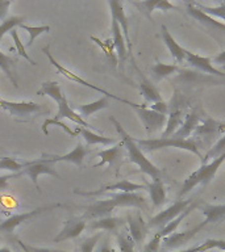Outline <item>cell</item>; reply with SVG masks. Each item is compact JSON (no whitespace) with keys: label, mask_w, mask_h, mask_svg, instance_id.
<instances>
[{"label":"cell","mask_w":225,"mask_h":252,"mask_svg":"<svg viewBox=\"0 0 225 252\" xmlns=\"http://www.w3.org/2000/svg\"><path fill=\"white\" fill-rule=\"evenodd\" d=\"M186 7H187V12L189 13V16H192L193 19L197 20L200 24L205 25L209 29H213L215 32H225V23H221L212 16L207 15L205 12L199 9L192 1H187Z\"/></svg>","instance_id":"20"},{"label":"cell","mask_w":225,"mask_h":252,"mask_svg":"<svg viewBox=\"0 0 225 252\" xmlns=\"http://www.w3.org/2000/svg\"><path fill=\"white\" fill-rule=\"evenodd\" d=\"M111 31H112V41H113L114 50H116V55H117L118 59V66H120V70L122 71L126 57H128V47H126V42L125 38H124V34H122L121 28L114 19H112Z\"/></svg>","instance_id":"18"},{"label":"cell","mask_w":225,"mask_h":252,"mask_svg":"<svg viewBox=\"0 0 225 252\" xmlns=\"http://www.w3.org/2000/svg\"><path fill=\"white\" fill-rule=\"evenodd\" d=\"M111 8V15H112V19H114L117 21V24L121 28L122 34H124V38H125L126 47L128 50L132 51V42H130V35H129V20L126 17L125 11H124V5H122L121 1H117V0H111L108 3Z\"/></svg>","instance_id":"17"},{"label":"cell","mask_w":225,"mask_h":252,"mask_svg":"<svg viewBox=\"0 0 225 252\" xmlns=\"http://www.w3.org/2000/svg\"><path fill=\"white\" fill-rule=\"evenodd\" d=\"M225 161V154H223L220 158H217L215 160L209 161L207 164H201L200 168L196 169L195 172L189 175L182 184V188L179 190L178 197L182 200V197H185L186 194H188L197 185H207L209 181L212 180V177L216 175L221 164Z\"/></svg>","instance_id":"5"},{"label":"cell","mask_w":225,"mask_h":252,"mask_svg":"<svg viewBox=\"0 0 225 252\" xmlns=\"http://www.w3.org/2000/svg\"><path fill=\"white\" fill-rule=\"evenodd\" d=\"M9 171V172H21L24 164L15 160L13 158H1L0 159V171Z\"/></svg>","instance_id":"42"},{"label":"cell","mask_w":225,"mask_h":252,"mask_svg":"<svg viewBox=\"0 0 225 252\" xmlns=\"http://www.w3.org/2000/svg\"><path fill=\"white\" fill-rule=\"evenodd\" d=\"M0 252H12V251L7 247H1V248H0Z\"/></svg>","instance_id":"52"},{"label":"cell","mask_w":225,"mask_h":252,"mask_svg":"<svg viewBox=\"0 0 225 252\" xmlns=\"http://www.w3.org/2000/svg\"><path fill=\"white\" fill-rule=\"evenodd\" d=\"M86 227L87 223L84 218L73 217V218H70V220L63 223L62 230L58 232V235L55 236L53 242L54 243H61V242H65V240L75 239V238H78L86 230Z\"/></svg>","instance_id":"15"},{"label":"cell","mask_w":225,"mask_h":252,"mask_svg":"<svg viewBox=\"0 0 225 252\" xmlns=\"http://www.w3.org/2000/svg\"><path fill=\"white\" fill-rule=\"evenodd\" d=\"M88 153H90V150L87 149L82 142H78L75 149L69 154H66V155H50V154L45 153L42 154L41 159L47 161V163H51V164H54L57 161H69V163H73V164L76 165L78 168H82L83 160H84V158L87 157Z\"/></svg>","instance_id":"13"},{"label":"cell","mask_w":225,"mask_h":252,"mask_svg":"<svg viewBox=\"0 0 225 252\" xmlns=\"http://www.w3.org/2000/svg\"><path fill=\"white\" fill-rule=\"evenodd\" d=\"M11 0H0V20L4 21L8 13V8L11 7Z\"/></svg>","instance_id":"49"},{"label":"cell","mask_w":225,"mask_h":252,"mask_svg":"<svg viewBox=\"0 0 225 252\" xmlns=\"http://www.w3.org/2000/svg\"><path fill=\"white\" fill-rule=\"evenodd\" d=\"M76 134L82 135L83 139L86 141L87 146H92V145H113L116 143V139L114 138L110 137H104V135H99V134H95L94 131L86 129V127H78L75 130Z\"/></svg>","instance_id":"29"},{"label":"cell","mask_w":225,"mask_h":252,"mask_svg":"<svg viewBox=\"0 0 225 252\" xmlns=\"http://www.w3.org/2000/svg\"><path fill=\"white\" fill-rule=\"evenodd\" d=\"M138 117L141 120L142 125L145 127L146 133L151 134L157 130L162 129L163 126H166V122H167V116L161 113H157L154 112L148 106H141L140 109H136Z\"/></svg>","instance_id":"14"},{"label":"cell","mask_w":225,"mask_h":252,"mask_svg":"<svg viewBox=\"0 0 225 252\" xmlns=\"http://www.w3.org/2000/svg\"><path fill=\"white\" fill-rule=\"evenodd\" d=\"M150 109L154 110V112H157V113L165 114V116H167V113H169V105H167L163 100H162V101L154 102L153 105H150Z\"/></svg>","instance_id":"47"},{"label":"cell","mask_w":225,"mask_h":252,"mask_svg":"<svg viewBox=\"0 0 225 252\" xmlns=\"http://www.w3.org/2000/svg\"><path fill=\"white\" fill-rule=\"evenodd\" d=\"M203 121L201 120V114L197 113V112H192V113H189L188 116H186V120L183 122V125L179 127L177 133L174 134V138H182V139H188V137H191L193 133H195V130L199 125H200V122Z\"/></svg>","instance_id":"25"},{"label":"cell","mask_w":225,"mask_h":252,"mask_svg":"<svg viewBox=\"0 0 225 252\" xmlns=\"http://www.w3.org/2000/svg\"><path fill=\"white\" fill-rule=\"evenodd\" d=\"M195 5H196L199 9H201L203 12H205L207 15L212 16L215 19H220L223 21H225V1H221L219 5L216 7H208V5H204V4L201 3H196V1H192Z\"/></svg>","instance_id":"38"},{"label":"cell","mask_w":225,"mask_h":252,"mask_svg":"<svg viewBox=\"0 0 225 252\" xmlns=\"http://www.w3.org/2000/svg\"><path fill=\"white\" fill-rule=\"evenodd\" d=\"M116 239H117L120 252H134V244L136 243L130 238L129 232H117Z\"/></svg>","instance_id":"40"},{"label":"cell","mask_w":225,"mask_h":252,"mask_svg":"<svg viewBox=\"0 0 225 252\" xmlns=\"http://www.w3.org/2000/svg\"><path fill=\"white\" fill-rule=\"evenodd\" d=\"M15 176L16 175H3V176H0V192H4V190L9 189V183H8V180Z\"/></svg>","instance_id":"50"},{"label":"cell","mask_w":225,"mask_h":252,"mask_svg":"<svg viewBox=\"0 0 225 252\" xmlns=\"http://www.w3.org/2000/svg\"><path fill=\"white\" fill-rule=\"evenodd\" d=\"M19 246L24 250V252H61V250H50V248H38L33 246H28L21 240H17Z\"/></svg>","instance_id":"46"},{"label":"cell","mask_w":225,"mask_h":252,"mask_svg":"<svg viewBox=\"0 0 225 252\" xmlns=\"http://www.w3.org/2000/svg\"><path fill=\"white\" fill-rule=\"evenodd\" d=\"M126 223H128V232H129L130 238L133 239L136 244L142 243L145 239L146 232H148V224L142 218L140 213L136 214H128L126 216Z\"/></svg>","instance_id":"21"},{"label":"cell","mask_w":225,"mask_h":252,"mask_svg":"<svg viewBox=\"0 0 225 252\" xmlns=\"http://www.w3.org/2000/svg\"><path fill=\"white\" fill-rule=\"evenodd\" d=\"M37 94L39 96H49L54 100L57 104H58V112L54 116V120L57 121H62L63 118H69L70 121L78 124L79 126H83V127H91L90 124L87 121H84V118L80 116L79 113H76L70 105H69V101H67L66 96L63 94V91L61 90V87L57 82H45L42 83V86L37 91Z\"/></svg>","instance_id":"3"},{"label":"cell","mask_w":225,"mask_h":252,"mask_svg":"<svg viewBox=\"0 0 225 252\" xmlns=\"http://www.w3.org/2000/svg\"><path fill=\"white\" fill-rule=\"evenodd\" d=\"M186 61L188 63L189 66H192L193 68L204 72V74L213 75V76H219V78L225 79V72L224 71H220L219 68L212 64V58H208V57H201V55H197L195 53H191V51H186Z\"/></svg>","instance_id":"16"},{"label":"cell","mask_w":225,"mask_h":252,"mask_svg":"<svg viewBox=\"0 0 225 252\" xmlns=\"http://www.w3.org/2000/svg\"><path fill=\"white\" fill-rule=\"evenodd\" d=\"M221 134L225 135V124L215 121L212 118H205L200 122V125L197 126L192 137L200 142L201 146H209Z\"/></svg>","instance_id":"9"},{"label":"cell","mask_w":225,"mask_h":252,"mask_svg":"<svg viewBox=\"0 0 225 252\" xmlns=\"http://www.w3.org/2000/svg\"><path fill=\"white\" fill-rule=\"evenodd\" d=\"M42 50H43V53H45V54L47 55V58H49V62H50L51 64H53V66H54L55 68H57V70H58L59 74H62L63 76H66L67 79H70V80H73V82H75V83H79V84H82V86L87 87V88H91V90L96 91V92H99V94H104L106 97L113 98V100H117V101H120V102H124V104L132 106V108H134V109H140L141 106H144V105H138V104H134V102H132V101H128V100H125V98L118 97V96H116V94H110L108 91L103 90V88H100V87H96V86H95V84H91V83H88V82H87V80L82 79V78H80V76H78V75H76V74H74L73 71L67 70L66 67H63L62 64H61V63H58V62H57V61H55L54 57L51 55L50 50H49V46H45L42 49Z\"/></svg>","instance_id":"6"},{"label":"cell","mask_w":225,"mask_h":252,"mask_svg":"<svg viewBox=\"0 0 225 252\" xmlns=\"http://www.w3.org/2000/svg\"><path fill=\"white\" fill-rule=\"evenodd\" d=\"M223 154H225V135H223L220 139H217V141L209 147L208 151H207L204 157H203L201 164H207L209 161L215 160L217 158H220Z\"/></svg>","instance_id":"35"},{"label":"cell","mask_w":225,"mask_h":252,"mask_svg":"<svg viewBox=\"0 0 225 252\" xmlns=\"http://www.w3.org/2000/svg\"><path fill=\"white\" fill-rule=\"evenodd\" d=\"M201 213L205 220L201 223L196 224L199 230H203L208 224H219L225 222V205H208L204 204L201 206Z\"/></svg>","instance_id":"19"},{"label":"cell","mask_w":225,"mask_h":252,"mask_svg":"<svg viewBox=\"0 0 225 252\" xmlns=\"http://www.w3.org/2000/svg\"><path fill=\"white\" fill-rule=\"evenodd\" d=\"M136 143L142 151L154 153L162 149H181L195 154L200 160H203V155L200 154L201 143L195 138L182 139V138H157V139H136Z\"/></svg>","instance_id":"4"},{"label":"cell","mask_w":225,"mask_h":252,"mask_svg":"<svg viewBox=\"0 0 225 252\" xmlns=\"http://www.w3.org/2000/svg\"><path fill=\"white\" fill-rule=\"evenodd\" d=\"M0 108L8 110L13 117L19 118L21 121H27L31 116H37V114L50 113L49 108L45 105H39L32 101H8V100H1L0 98Z\"/></svg>","instance_id":"7"},{"label":"cell","mask_w":225,"mask_h":252,"mask_svg":"<svg viewBox=\"0 0 225 252\" xmlns=\"http://www.w3.org/2000/svg\"><path fill=\"white\" fill-rule=\"evenodd\" d=\"M213 248H217V250H223L225 251V240L224 239H208L203 242L199 246H195V247L186 248V250H182V251L177 252H205L208 250H213Z\"/></svg>","instance_id":"36"},{"label":"cell","mask_w":225,"mask_h":252,"mask_svg":"<svg viewBox=\"0 0 225 252\" xmlns=\"http://www.w3.org/2000/svg\"><path fill=\"white\" fill-rule=\"evenodd\" d=\"M98 252H114L113 251V248H111L110 246H108V244L107 243H104L102 246V247L99 248V251Z\"/></svg>","instance_id":"51"},{"label":"cell","mask_w":225,"mask_h":252,"mask_svg":"<svg viewBox=\"0 0 225 252\" xmlns=\"http://www.w3.org/2000/svg\"><path fill=\"white\" fill-rule=\"evenodd\" d=\"M61 252H66V251H62V250H61Z\"/></svg>","instance_id":"53"},{"label":"cell","mask_w":225,"mask_h":252,"mask_svg":"<svg viewBox=\"0 0 225 252\" xmlns=\"http://www.w3.org/2000/svg\"><path fill=\"white\" fill-rule=\"evenodd\" d=\"M19 175H28L29 179L33 181V184L36 185V188L38 192H41L38 185V176L39 175H50V176L55 177V179H61L59 173L55 171L54 164L47 163V161L42 160V159H37L33 161H27L24 163V169Z\"/></svg>","instance_id":"10"},{"label":"cell","mask_w":225,"mask_h":252,"mask_svg":"<svg viewBox=\"0 0 225 252\" xmlns=\"http://www.w3.org/2000/svg\"><path fill=\"white\" fill-rule=\"evenodd\" d=\"M178 71L177 64H167V63L158 62L155 63L154 66H151L150 68V72H151V76L154 78V80H162V79L167 78L170 75L175 74Z\"/></svg>","instance_id":"34"},{"label":"cell","mask_w":225,"mask_h":252,"mask_svg":"<svg viewBox=\"0 0 225 252\" xmlns=\"http://www.w3.org/2000/svg\"><path fill=\"white\" fill-rule=\"evenodd\" d=\"M161 37L162 41L165 42L167 50L170 51V54L173 57L178 63H183V61H186V49L182 47L179 43L175 41V38L173 37V34L170 33L169 29L166 28V25H162L161 27Z\"/></svg>","instance_id":"22"},{"label":"cell","mask_w":225,"mask_h":252,"mask_svg":"<svg viewBox=\"0 0 225 252\" xmlns=\"http://www.w3.org/2000/svg\"><path fill=\"white\" fill-rule=\"evenodd\" d=\"M110 106V97H106V96H103L99 100L94 102H90V104H84V105H76L75 108H73L74 110H76L83 118L90 117L91 114L96 113L99 110L106 109Z\"/></svg>","instance_id":"30"},{"label":"cell","mask_w":225,"mask_h":252,"mask_svg":"<svg viewBox=\"0 0 225 252\" xmlns=\"http://www.w3.org/2000/svg\"><path fill=\"white\" fill-rule=\"evenodd\" d=\"M145 189V185L136 184V183H132V181L128 180H121L114 183V184H110L103 187L99 190H94V192H83V190H79V189H75V194H80V196H100V194H106V193H134L137 190H142Z\"/></svg>","instance_id":"12"},{"label":"cell","mask_w":225,"mask_h":252,"mask_svg":"<svg viewBox=\"0 0 225 252\" xmlns=\"http://www.w3.org/2000/svg\"><path fill=\"white\" fill-rule=\"evenodd\" d=\"M24 17L23 16H11L9 19H5L0 24V39L3 38L4 34L8 32H12L16 27L23 25Z\"/></svg>","instance_id":"39"},{"label":"cell","mask_w":225,"mask_h":252,"mask_svg":"<svg viewBox=\"0 0 225 252\" xmlns=\"http://www.w3.org/2000/svg\"><path fill=\"white\" fill-rule=\"evenodd\" d=\"M212 64L220 71H225V50L217 54L215 58H212Z\"/></svg>","instance_id":"48"},{"label":"cell","mask_w":225,"mask_h":252,"mask_svg":"<svg viewBox=\"0 0 225 252\" xmlns=\"http://www.w3.org/2000/svg\"><path fill=\"white\" fill-rule=\"evenodd\" d=\"M11 35L12 38H13V42H15V46L16 49H17V53H19L20 57H23V58H25L28 61V62H31L32 64H36L35 61L29 57V55L27 54V50H25V46H24L23 43H21V39H20V35L19 33L13 29V31L11 32Z\"/></svg>","instance_id":"45"},{"label":"cell","mask_w":225,"mask_h":252,"mask_svg":"<svg viewBox=\"0 0 225 252\" xmlns=\"http://www.w3.org/2000/svg\"><path fill=\"white\" fill-rule=\"evenodd\" d=\"M102 232L99 234H95L94 236H90V238H86V239L80 240V244H79V250L80 252H94L96 244L102 238Z\"/></svg>","instance_id":"43"},{"label":"cell","mask_w":225,"mask_h":252,"mask_svg":"<svg viewBox=\"0 0 225 252\" xmlns=\"http://www.w3.org/2000/svg\"><path fill=\"white\" fill-rule=\"evenodd\" d=\"M140 92L144 96L146 102H153L154 104V102L162 101L161 94L157 90V87L142 74H140Z\"/></svg>","instance_id":"28"},{"label":"cell","mask_w":225,"mask_h":252,"mask_svg":"<svg viewBox=\"0 0 225 252\" xmlns=\"http://www.w3.org/2000/svg\"><path fill=\"white\" fill-rule=\"evenodd\" d=\"M92 41L98 43L99 46L102 47L103 51L106 53V57L108 58V61L111 62V64L113 67H116L118 64V59H117V55H116V50H114V46H113V41L112 39H107L106 42H102L100 39L96 38V37H91Z\"/></svg>","instance_id":"37"},{"label":"cell","mask_w":225,"mask_h":252,"mask_svg":"<svg viewBox=\"0 0 225 252\" xmlns=\"http://www.w3.org/2000/svg\"><path fill=\"white\" fill-rule=\"evenodd\" d=\"M197 206H199V202H192V204L189 205L188 208L186 209L185 212L182 213L181 216L177 217V218H175V220H171V222H170L169 224H166L165 227L161 228V230L155 232L154 235H155V236H157V238H159V239L162 240V239H165L166 236H169V235H171V234H174V232L177 231L178 226H179V224L182 223V220H185L186 217L188 216L189 213L192 212L193 209H196Z\"/></svg>","instance_id":"27"},{"label":"cell","mask_w":225,"mask_h":252,"mask_svg":"<svg viewBox=\"0 0 225 252\" xmlns=\"http://www.w3.org/2000/svg\"><path fill=\"white\" fill-rule=\"evenodd\" d=\"M122 154H124V145H122L121 142L117 143V145H114L113 147H111V149L99 151L98 158H100V161H99L98 164H95L94 167H102L104 164L113 165L114 163H117L121 159Z\"/></svg>","instance_id":"26"},{"label":"cell","mask_w":225,"mask_h":252,"mask_svg":"<svg viewBox=\"0 0 225 252\" xmlns=\"http://www.w3.org/2000/svg\"><path fill=\"white\" fill-rule=\"evenodd\" d=\"M192 200H178L173 205H170L169 208L162 210L154 216L151 220L148 222V228H158V231L163 228L166 224H169L171 220H174L177 217H179L189 205L192 204Z\"/></svg>","instance_id":"8"},{"label":"cell","mask_w":225,"mask_h":252,"mask_svg":"<svg viewBox=\"0 0 225 252\" xmlns=\"http://www.w3.org/2000/svg\"><path fill=\"white\" fill-rule=\"evenodd\" d=\"M111 121H112V124L116 127V131H117L120 138H121V143L124 145V149L126 150V153H128L129 160L137 165L142 173H145V175L151 177V181L162 180V171L145 157L144 151L136 143V138L130 137L116 118L111 117Z\"/></svg>","instance_id":"2"},{"label":"cell","mask_w":225,"mask_h":252,"mask_svg":"<svg viewBox=\"0 0 225 252\" xmlns=\"http://www.w3.org/2000/svg\"><path fill=\"white\" fill-rule=\"evenodd\" d=\"M134 5L144 13L149 20H151V13L154 11H171L178 9L173 3L167 0H146V1H134Z\"/></svg>","instance_id":"23"},{"label":"cell","mask_w":225,"mask_h":252,"mask_svg":"<svg viewBox=\"0 0 225 252\" xmlns=\"http://www.w3.org/2000/svg\"><path fill=\"white\" fill-rule=\"evenodd\" d=\"M50 125H57V126H59V127H62V129L65 130V131H66L69 135H71V137H76V135H78V134H76V131L71 130L70 127H69L66 124H65V122L57 121V120H54V118H47V120H45V121H43V125L41 126V129H42V131L46 134V135L49 134V131H47V126H50Z\"/></svg>","instance_id":"44"},{"label":"cell","mask_w":225,"mask_h":252,"mask_svg":"<svg viewBox=\"0 0 225 252\" xmlns=\"http://www.w3.org/2000/svg\"><path fill=\"white\" fill-rule=\"evenodd\" d=\"M116 208H146L145 197L140 193H110L106 200L95 201L86 210L84 220L110 217Z\"/></svg>","instance_id":"1"},{"label":"cell","mask_w":225,"mask_h":252,"mask_svg":"<svg viewBox=\"0 0 225 252\" xmlns=\"http://www.w3.org/2000/svg\"><path fill=\"white\" fill-rule=\"evenodd\" d=\"M150 200L154 208H159L165 204L166 201V189L162 180H154L149 184Z\"/></svg>","instance_id":"33"},{"label":"cell","mask_w":225,"mask_h":252,"mask_svg":"<svg viewBox=\"0 0 225 252\" xmlns=\"http://www.w3.org/2000/svg\"><path fill=\"white\" fill-rule=\"evenodd\" d=\"M125 222L126 220H124L120 217H103V218H99V220H91L88 227L91 230H104V231L117 232L118 228L122 227Z\"/></svg>","instance_id":"24"},{"label":"cell","mask_w":225,"mask_h":252,"mask_svg":"<svg viewBox=\"0 0 225 252\" xmlns=\"http://www.w3.org/2000/svg\"><path fill=\"white\" fill-rule=\"evenodd\" d=\"M0 70L7 75L8 79L11 80V83L16 88L19 87L17 74H16V59H13L9 55L4 54L1 50H0Z\"/></svg>","instance_id":"31"},{"label":"cell","mask_w":225,"mask_h":252,"mask_svg":"<svg viewBox=\"0 0 225 252\" xmlns=\"http://www.w3.org/2000/svg\"><path fill=\"white\" fill-rule=\"evenodd\" d=\"M20 28L21 29H24V31H27L29 34H31V37H29V41H28L27 46L31 47L32 45H33V42H35V39L38 37L41 33H49L50 32V27L49 25H41V27H29V25H25V24H23V25H20Z\"/></svg>","instance_id":"41"},{"label":"cell","mask_w":225,"mask_h":252,"mask_svg":"<svg viewBox=\"0 0 225 252\" xmlns=\"http://www.w3.org/2000/svg\"><path fill=\"white\" fill-rule=\"evenodd\" d=\"M183 112L181 109L173 110L167 117V122H166V129L162 134V138H170L173 137L174 134L177 133L179 127L183 125Z\"/></svg>","instance_id":"32"},{"label":"cell","mask_w":225,"mask_h":252,"mask_svg":"<svg viewBox=\"0 0 225 252\" xmlns=\"http://www.w3.org/2000/svg\"><path fill=\"white\" fill-rule=\"evenodd\" d=\"M61 204H54L51 205V206H43V208H37L33 209L31 212L27 213H19V214H12L9 216L5 220H1L0 222V232H4V234H7V235H12L13 231H15V228L19 226V224L24 223L25 220H32L33 217L38 216L41 213H45L47 210H54V209L59 208Z\"/></svg>","instance_id":"11"}]
</instances>
